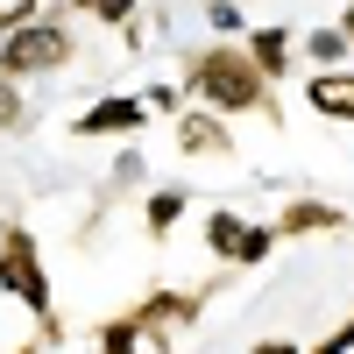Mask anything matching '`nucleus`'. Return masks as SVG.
<instances>
[{
  "mask_svg": "<svg viewBox=\"0 0 354 354\" xmlns=\"http://www.w3.org/2000/svg\"><path fill=\"white\" fill-rule=\"evenodd\" d=\"M305 106H312V113H326V121H354V71L326 64L319 78H305Z\"/></svg>",
  "mask_w": 354,
  "mask_h": 354,
  "instance_id": "0eeeda50",
  "label": "nucleus"
},
{
  "mask_svg": "<svg viewBox=\"0 0 354 354\" xmlns=\"http://www.w3.org/2000/svg\"><path fill=\"white\" fill-rule=\"evenodd\" d=\"M354 43H347V28L333 21V28H312V36H305V57H312V64H340V57H347Z\"/></svg>",
  "mask_w": 354,
  "mask_h": 354,
  "instance_id": "9b49d317",
  "label": "nucleus"
},
{
  "mask_svg": "<svg viewBox=\"0 0 354 354\" xmlns=\"http://www.w3.org/2000/svg\"><path fill=\"white\" fill-rule=\"evenodd\" d=\"M185 85H192V100H205L213 113H270V71L248 57L241 36L205 43L185 64Z\"/></svg>",
  "mask_w": 354,
  "mask_h": 354,
  "instance_id": "f257e3e1",
  "label": "nucleus"
},
{
  "mask_svg": "<svg viewBox=\"0 0 354 354\" xmlns=\"http://www.w3.org/2000/svg\"><path fill=\"white\" fill-rule=\"evenodd\" d=\"M205 248H213L220 262H234V270H255V262H270L277 227H255L241 213H227V205H213V213H205Z\"/></svg>",
  "mask_w": 354,
  "mask_h": 354,
  "instance_id": "20e7f679",
  "label": "nucleus"
},
{
  "mask_svg": "<svg viewBox=\"0 0 354 354\" xmlns=\"http://www.w3.org/2000/svg\"><path fill=\"white\" fill-rule=\"evenodd\" d=\"M142 121H149V100L135 93H106L78 113V142H106V135H142Z\"/></svg>",
  "mask_w": 354,
  "mask_h": 354,
  "instance_id": "39448f33",
  "label": "nucleus"
},
{
  "mask_svg": "<svg viewBox=\"0 0 354 354\" xmlns=\"http://www.w3.org/2000/svg\"><path fill=\"white\" fill-rule=\"evenodd\" d=\"M205 21H213L220 36H248V21H241V8H234V0H205Z\"/></svg>",
  "mask_w": 354,
  "mask_h": 354,
  "instance_id": "f8f14e48",
  "label": "nucleus"
},
{
  "mask_svg": "<svg viewBox=\"0 0 354 354\" xmlns=\"http://www.w3.org/2000/svg\"><path fill=\"white\" fill-rule=\"evenodd\" d=\"M135 8H142V0H93V15H100V21H128Z\"/></svg>",
  "mask_w": 354,
  "mask_h": 354,
  "instance_id": "2eb2a0df",
  "label": "nucleus"
},
{
  "mask_svg": "<svg viewBox=\"0 0 354 354\" xmlns=\"http://www.w3.org/2000/svg\"><path fill=\"white\" fill-rule=\"evenodd\" d=\"M241 43H248V57H255V64L270 71V85H283V78H290V50H298V36H290L283 21H270V28H248Z\"/></svg>",
  "mask_w": 354,
  "mask_h": 354,
  "instance_id": "6e6552de",
  "label": "nucleus"
},
{
  "mask_svg": "<svg viewBox=\"0 0 354 354\" xmlns=\"http://www.w3.org/2000/svg\"><path fill=\"white\" fill-rule=\"evenodd\" d=\"M319 347H326V354H340V347H354V319H340V326H333L326 340H319Z\"/></svg>",
  "mask_w": 354,
  "mask_h": 354,
  "instance_id": "dca6fc26",
  "label": "nucleus"
},
{
  "mask_svg": "<svg viewBox=\"0 0 354 354\" xmlns=\"http://www.w3.org/2000/svg\"><path fill=\"white\" fill-rule=\"evenodd\" d=\"M71 64V28L64 21H15L8 36H0V71L8 78H28V71H57Z\"/></svg>",
  "mask_w": 354,
  "mask_h": 354,
  "instance_id": "f03ea898",
  "label": "nucleus"
},
{
  "mask_svg": "<svg viewBox=\"0 0 354 354\" xmlns=\"http://www.w3.org/2000/svg\"><path fill=\"white\" fill-rule=\"evenodd\" d=\"M340 28H347V43H354V0H347V15H340Z\"/></svg>",
  "mask_w": 354,
  "mask_h": 354,
  "instance_id": "f3484780",
  "label": "nucleus"
},
{
  "mask_svg": "<svg viewBox=\"0 0 354 354\" xmlns=\"http://www.w3.org/2000/svg\"><path fill=\"white\" fill-rule=\"evenodd\" d=\"M326 227H347L340 205H319V198H290L277 213V234H326Z\"/></svg>",
  "mask_w": 354,
  "mask_h": 354,
  "instance_id": "1a4fd4ad",
  "label": "nucleus"
},
{
  "mask_svg": "<svg viewBox=\"0 0 354 354\" xmlns=\"http://www.w3.org/2000/svg\"><path fill=\"white\" fill-rule=\"evenodd\" d=\"M177 149L185 156H234V135H227V121L213 106H177Z\"/></svg>",
  "mask_w": 354,
  "mask_h": 354,
  "instance_id": "423d86ee",
  "label": "nucleus"
},
{
  "mask_svg": "<svg viewBox=\"0 0 354 354\" xmlns=\"http://www.w3.org/2000/svg\"><path fill=\"white\" fill-rule=\"evenodd\" d=\"M149 106L156 113H177V106H185V85H149Z\"/></svg>",
  "mask_w": 354,
  "mask_h": 354,
  "instance_id": "4468645a",
  "label": "nucleus"
},
{
  "mask_svg": "<svg viewBox=\"0 0 354 354\" xmlns=\"http://www.w3.org/2000/svg\"><path fill=\"white\" fill-rule=\"evenodd\" d=\"M185 205H192V192H177V185H163V192H149V234L163 241V234L185 220Z\"/></svg>",
  "mask_w": 354,
  "mask_h": 354,
  "instance_id": "9d476101",
  "label": "nucleus"
},
{
  "mask_svg": "<svg viewBox=\"0 0 354 354\" xmlns=\"http://www.w3.org/2000/svg\"><path fill=\"white\" fill-rule=\"evenodd\" d=\"M8 128H21V85L0 71V135H8Z\"/></svg>",
  "mask_w": 354,
  "mask_h": 354,
  "instance_id": "ddd939ff",
  "label": "nucleus"
},
{
  "mask_svg": "<svg viewBox=\"0 0 354 354\" xmlns=\"http://www.w3.org/2000/svg\"><path fill=\"white\" fill-rule=\"evenodd\" d=\"M0 290H15L28 305V319H43V340H57V326H50V277H43L36 241H28L21 227H8V241H0Z\"/></svg>",
  "mask_w": 354,
  "mask_h": 354,
  "instance_id": "7ed1b4c3",
  "label": "nucleus"
}]
</instances>
